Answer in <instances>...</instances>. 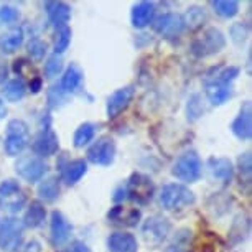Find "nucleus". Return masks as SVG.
Wrapping results in <instances>:
<instances>
[{"label": "nucleus", "mask_w": 252, "mask_h": 252, "mask_svg": "<svg viewBox=\"0 0 252 252\" xmlns=\"http://www.w3.org/2000/svg\"><path fill=\"white\" fill-rule=\"evenodd\" d=\"M185 25L189 27L191 30H196V28H201L206 22V12L201 7H191L188 8L187 15L183 17Z\"/></svg>", "instance_id": "nucleus-31"}, {"label": "nucleus", "mask_w": 252, "mask_h": 252, "mask_svg": "<svg viewBox=\"0 0 252 252\" xmlns=\"http://www.w3.org/2000/svg\"><path fill=\"white\" fill-rule=\"evenodd\" d=\"M237 76H239V68L237 66H218L213 68L211 73H208L204 83L211 81V83H222V84H232Z\"/></svg>", "instance_id": "nucleus-27"}, {"label": "nucleus", "mask_w": 252, "mask_h": 252, "mask_svg": "<svg viewBox=\"0 0 252 252\" xmlns=\"http://www.w3.org/2000/svg\"><path fill=\"white\" fill-rule=\"evenodd\" d=\"M152 27H154L155 33H158L160 36L166 38V40H173V38L182 36L183 32L187 30L183 17L172 12L157 17L154 23H152Z\"/></svg>", "instance_id": "nucleus-10"}, {"label": "nucleus", "mask_w": 252, "mask_h": 252, "mask_svg": "<svg viewBox=\"0 0 252 252\" xmlns=\"http://www.w3.org/2000/svg\"><path fill=\"white\" fill-rule=\"evenodd\" d=\"M134 94H135V91L132 86L121 88V89H117L116 93H112L111 96H109L107 104H106L107 117L116 119L121 116V114L129 107V104L132 102V99H134Z\"/></svg>", "instance_id": "nucleus-13"}, {"label": "nucleus", "mask_w": 252, "mask_h": 252, "mask_svg": "<svg viewBox=\"0 0 252 252\" xmlns=\"http://www.w3.org/2000/svg\"><path fill=\"white\" fill-rule=\"evenodd\" d=\"M61 193V178L60 177H48L38 187V198L45 203H53L58 199Z\"/></svg>", "instance_id": "nucleus-26"}, {"label": "nucleus", "mask_w": 252, "mask_h": 252, "mask_svg": "<svg viewBox=\"0 0 252 252\" xmlns=\"http://www.w3.org/2000/svg\"><path fill=\"white\" fill-rule=\"evenodd\" d=\"M28 88H30V93L32 94H38L43 89V79L40 78V76H35V78H32L30 84H28Z\"/></svg>", "instance_id": "nucleus-41"}, {"label": "nucleus", "mask_w": 252, "mask_h": 252, "mask_svg": "<svg viewBox=\"0 0 252 252\" xmlns=\"http://www.w3.org/2000/svg\"><path fill=\"white\" fill-rule=\"evenodd\" d=\"M15 172L18 177L22 180H25V182L36 183L45 178L46 172H48V165L35 155H25L17 160Z\"/></svg>", "instance_id": "nucleus-9"}, {"label": "nucleus", "mask_w": 252, "mask_h": 252, "mask_svg": "<svg viewBox=\"0 0 252 252\" xmlns=\"http://www.w3.org/2000/svg\"><path fill=\"white\" fill-rule=\"evenodd\" d=\"M7 78H8V66L7 63L0 61V84H5Z\"/></svg>", "instance_id": "nucleus-43"}, {"label": "nucleus", "mask_w": 252, "mask_h": 252, "mask_svg": "<svg viewBox=\"0 0 252 252\" xmlns=\"http://www.w3.org/2000/svg\"><path fill=\"white\" fill-rule=\"evenodd\" d=\"M170 229H172V224L166 218L155 215L150 216L149 220H145V222L142 224V236L147 244L152 246H158L165 241V237L168 236Z\"/></svg>", "instance_id": "nucleus-12"}, {"label": "nucleus", "mask_w": 252, "mask_h": 252, "mask_svg": "<svg viewBox=\"0 0 252 252\" xmlns=\"http://www.w3.org/2000/svg\"><path fill=\"white\" fill-rule=\"evenodd\" d=\"M71 232H73V226L69 224V221L66 220L63 213L53 211L51 213V221H50V241L55 247L63 246L66 241L69 239Z\"/></svg>", "instance_id": "nucleus-14"}, {"label": "nucleus", "mask_w": 252, "mask_h": 252, "mask_svg": "<svg viewBox=\"0 0 252 252\" xmlns=\"http://www.w3.org/2000/svg\"><path fill=\"white\" fill-rule=\"evenodd\" d=\"M109 221L117 222V224H126V226H135L140 221V211L137 208L124 209L122 206H116L109 211Z\"/></svg>", "instance_id": "nucleus-25"}, {"label": "nucleus", "mask_w": 252, "mask_h": 252, "mask_svg": "<svg viewBox=\"0 0 252 252\" xmlns=\"http://www.w3.org/2000/svg\"><path fill=\"white\" fill-rule=\"evenodd\" d=\"M30 145V127L22 119H12L7 124L3 149L8 157H18Z\"/></svg>", "instance_id": "nucleus-2"}, {"label": "nucleus", "mask_w": 252, "mask_h": 252, "mask_svg": "<svg viewBox=\"0 0 252 252\" xmlns=\"http://www.w3.org/2000/svg\"><path fill=\"white\" fill-rule=\"evenodd\" d=\"M204 109L199 102V96H193L189 97L188 101V109H187V114H188V121H196L199 116H203Z\"/></svg>", "instance_id": "nucleus-37"}, {"label": "nucleus", "mask_w": 252, "mask_h": 252, "mask_svg": "<svg viewBox=\"0 0 252 252\" xmlns=\"http://www.w3.org/2000/svg\"><path fill=\"white\" fill-rule=\"evenodd\" d=\"M27 64H28V63H27L25 60H17V61H15V73H17V74H22V73H23V68H25Z\"/></svg>", "instance_id": "nucleus-44"}, {"label": "nucleus", "mask_w": 252, "mask_h": 252, "mask_svg": "<svg viewBox=\"0 0 252 252\" xmlns=\"http://www.w3.org/2000/svg\"><path fill=\"white\" fill-rule=\"evenodd\" d=\"M116 142L111 137H101L88 149V160L94 165L109 166L116 160Z\"/></svg>", "instance_id": "nucleus-11"}, {"label": "nucleus", "mask_w": 252, "mask_h": 252, "mask_svg": "<svg viewBox=\"0 0 252 252\" xmlns=\"http://www.w3.org/2000/svg\"><path fill=\"white\" fill-rule=\"evenodd\" d=\"M23 242V224L17 218H3L0 221V249L15 252Z\"/></svg>", "instance_id": "nucleus-8"}, {"label": "nucleus", "mask_w": 252, "mask_h": 252, "mask_svg": "<svg viewBox=\"0 0 252 252\" xmlns=\"http://www.w3.org/2000/svg\"><path fill=\"white\" fill-rule=\"evenodd\" d=\"M7 116V107H5V104H3V101L0 99V119H3Z\"/></svg>", "instance_id": "nucleus-45"}, {"label": "nucleus", "mask_w": 252, "mask_h": 252, "mask_svg": "<svg viewBox=\"0 0 252 252\" xmlns=\"http://www.w3.org/2000/svg\"><path fill=\"white\" fill-rule=\"evenodd\" d=\"M226 46V36L220 28L209 27L198 38H194L191 43V53L198 58L216 55Z\"/></svg>", "instance_id": "nucleus-4"}, {"label": "nucleus", "mask_w": 252, "mask_h": 252, "mask_svg": "<svg viewBox=\"0 0 252 252\" xmlns=\"http://www.w3.org/2000/svg\"><path fill=\"white\" fill-rule=\"evenodd\" d=\"M237 166H239V172L242 177H249L251 175V168H252V163H251V154L249 152H246V154H242L239 157V160H237Z\"/></svg>", "instance_id": "nucleus-39"}, {"label": "nucleus", "mask_w": 252, "mask_h": 252, "mask_svg": "<svg viewBox=\"0 0 252 252\" xmlns=\"http://www.w3.org/2000/svg\"><path fill=\"white\" fill-rule=\"evenodd\" d=\"M61 71H63V60H61V56L58 55H53L50 56L48 60L45 61V78L46 79H53L56 76L61 74Z\"/></svg>", "instance_id": "nucleus-34"}, {"label": "nucleus", "mask_w": 252, "mask_h": 252, "mask_svg": "<svg viewBox=\"0 0 252 252\" xmlns=\"http://www.w3.org/2000/svg\"><path fill=\"white\" fill-rule=\"evenodd\" d=\"M32 149L35 152V157L38 158H45V157H53L60 150V140L55 130L51 129V117L46 114L41 119L40 130L32 144Z\"/></svg>", "instance_id": "nucleus-5"}, {"label": "nucleus", "mask_w": 252, "mask_h": 252, "mask_svg": "<svg viewBox=\"0 0 252 252\" xmlns=\"http://www.w3.org/2000/svg\"><path fill=\"white\" fill-rule=\"evenodd\" d=\"M168 252H185V251H182V249H177V247H175V249H172V251H168Z\"/></svg>", "instance_id": "nucleus-46"}, {"label": "nucleus", "mask_w": 252, "mask_h": 252, "mask_svg": "<svg viewBox=\"0 0 252 252\" xmlns=\"http://www.w3.org/2000/svg\"><path fill=\"white\" fill-rule=\"evenodd\" d=\"M27 204V194L15 180H5L0 183V208L12 215L20 213Z\"/></svg>", "instance_id": "nucleus-7"}, {"label": "nucleus", "mask_w": 252, "mask_h": 252, "mask_svg": "<svg viewBox=\"0 0 252 252\" xmlns=\"http://www.w3.org/2000/svg\"><path fill=\"white\" fill-rule=\"evenodd\" d=\"M88 173V161L84 158L66 160L61 163V178L66 185H76Z\"/></svg>", "instance_id": "nucleus-19"}, {"label": "nucleus", "mask_w": 252, "mask_h": 252, "mask_svg": "<svg viewBox=\"0 0 252 252\" xmlns=\"http://www.w3.org/2000/svg\"><path fill=\"white\" fill-rule=\"evenodd\" d=\"M61 252H93L89 249V246L83 241H73L71 244H68Z\"/></svg>", "instance_id": "nucleus-40"}, {"label": "nucleus", "mask_w": 252, "mask_h": 252, "mask_svg": "<svg viewBox=\"0 0 252 252\" xmlns=\"http://www.w3.org/2000/svg\"><path fill=\"white\" fill-rule=\"evenodd\" d=\"M46 220V208L41 201H32L28 204L25 216H23L22 224L23 227H30V229H36L45 222Z\"/></svg>", "instance_id": "nucleus-23"}, {"label": "nucleus", "mask_w": 252, "mask_h": 252, "mask_svg": "<svg viewBox=\"0 0 252 252\" xmlns=\"http://www.w3.org/2000/svg\"><path fill=\"white\" fill-rule=\"evenodd\" d=\"M23 41H25L23 28H12L0 36V51L5 55H12L23 45Z\"/></svg>", "instance_id": "nucleus-24"}, {"label": "nucleus", "mask_w": 252, "mask_h": 252, "mask_svg": "<svg viewBox=\"0 0 252 252\" xmlns=\"http://www.w3.org/2000/svg\"><path fill=\"white\" fill-rule=\"evenodd\" d=\"M107 249L109 252H137L139 251V242L135 236L130 232H112L107 237Z\"/></svg>", "instance_id": "nucleus-18"}, {"label": "nucleus", "mask_w": 252, "mask_h": 252, "mask_svg": "<svg viewBox=\"0 0 252 252\" xmlns=\"http://www.w3.org/2000/svg\"><path fill=\"white\" fill-rule=\"evenodd\" d=\"M45 10L48 15V22L56 30L68 27V22L71 20V7L64 2H46Z\"/></svg>", "instance_id": "nucleus-17"}, {"label": "nucleus", "mask_w": 252, "mask_h": 252, "mask_svg": "<svg viewBox=\"0 0 252 252\" xmlns=\"http://www.w3.org/2000/svg\"><path fill=\"white\" fill-rule=\"evenodd\" d=\"M20 18L17 8H13L10 5H3L0 7V22L2 23H15Z\"/></svg>", "instance_id": "nucleus-38"}, {"label": "nucleus", "mask_w": 252, "mask_h": 252, "mask_svg": "<svg viewBox=\"0 0 252 252\" xmlns=\"http://www.w3.org/2000/svg\"><path fill=\"white\" fill-rule=\"evenodd\" d=\"M249 32H251V28H249L247 23H244V22L234 23V25L231 27V30H229L231 40L234 41L236 45H242L247 40V36H249Z\"/></svg>", "instance_id": "nucleus-35"}, {"label": "nucleus", "mask_w": 252, "mask_h": 252, "mask_svg": "<svg viewBox=\"0 0 252 252\" xmlns=\"http://www.w3.org/2000/svg\"><path fill=\"white\" fill-rule=\"evenodd\" d=\"M83 79H84L83 69L76 63H71L68 68H66L63 78H61V83H60L61 91H63L66 96L76 93L81 88V84H83Z\"/></svg>", "instance_id": "nucleus-21"}, {"label": "nucleus", "mask_w": 252, "mask_h": 252, "mask_svg": "<svg viewBox=\"0 0 252 252\" xmlns=\"http://www.w3.org/2000/svg\"><path fill=\"white\" fill-rule=\"evenodd\" d=\"M213 8L222 18H232L239 13V2L236 0H215L211 2Z\"/></svg>", "instance_id": "nucleus-30"}, {"label": "nucleus", "mask_w": 252, "mask_h": 252, "mask_svg": "<svg viewBox=\"0 0 252 252\" xmlns=\"http://www.w3.org/2000/svg\"><path fill=\"white\" fill-rule=\"evenodd\" d=\"M122 196L121 199H132L137 204H147L154 198L155 187L150 177L144 173H132L127 180L126 187L121 188Z\"/></svg>", "instance_id": "nucleus-3"}, {"label": "nucleus", "mask_w": 252, "mask_h": 252, "mask_svg": "<svg viewBox=\"0 0 252 252\" xmlns=\"http://www.w3.org/2000/svg\"><path fill=\"white\" fill-rule=\"evenodd\" d=\"M204 93H206L208 101L213 106H222L232 97V84H222V83H204Z\"/></svg>", "instance_id": "nucleus-20"}, {"label": "nucleus", "mask_w": 252, "mask_h": 252, "mask_svg": "<svg viewBox=\"0 0 252 252\" xmlns=\"http://www.w3.org/2000/svg\"><path fill=\"white\" fill-rule=\"evenodd\" d=\"M160 204L166 211H178L191 206L196 201V196L188 187L182 183H166L160 189Z\"/></svg>", "instance_id": "nucleus-1"}, {"label": "nucleus", "mask_w": 252, "mask_h": 252, "mask_svg": "<svg viewBox=\"0 0 252 252\" xmlns=\"http://www.w3.org/2000/svg\"><path fill=\"white\" fill-rule=\"evenodd\" d=\"M231 130L239 140H251L252 137V111L251 102L246 101L241 106L239 114L231 124Z\"/></svg>", "instance_id": "nucleus-15"}, {"label": "nucleus", "mask_w": 252, "mask_h": 252, "mask_svg": "<svg viewBox=\"0 0 252 252\" xmlns=\"http://www.w3.org/2000/svg\"><path fill=\"white\" fill-rule=\"evenodd\" d=\"M22 252H41V244L38 241H30V242H27V246L23 247V251Z\"/></svg>", "instance_id": "nucleus-42"}, {"label": "nucleus", "mask_w": 252, "mask_h": 252, "mask_svg": "<svg viewBox=\"0 0 252 252\" xmlns=\"http://www.w3.org/2000/svg\"><path fill=\"white\" fill-rule=\"evenodd\" d=\"M2 94L3 97L7 99L8 102H18L25 97L27 94V84L25 81L17 78V79H10L3 84V89H2Z\"/></svg>", "instance_id": "nucleus-28"}, {"label": "nucleus", "mask_w": 252, "mask_h": 252, "mask_svg": "<svg viewBox=\"0 0 252 252\" xmlns=\"http://www.w3.org/2000/svg\"><path fill=\"white\" fill-rule=\"evenodd\" d=\"M27 51L33 61H41L48 53V45L41 38H32L27 45Z\"/></svg>", "instance_id": "nucleus-32"}, {"label": "nucleus", "mask_w": 252, "mask_h": 252, "mask_svg": "<svg viewBox=\"0 0 252 252\" xmlns=\"http://www.w3.org/2000/svg\"><path fill=\"white\" fill-rule=\"evenodd\" d=\"M71 43V30L68 27L61 28V30L56 32V38H55V55H63L66 50H68V46Z\"/></svg>", "instance_id": "nucleus-33"}, {"label": "nucleus", "mask_w": 252, "mask_h": 252, "mask_svg": "<svg viewBox=\"0 0 252 252\" xmlns=\"http://www.w3.org/2000/svg\"><path fill=\"white\" fill-rule=\"evenodd\" d=\"M96 124L93 122H84L76 129L74 132V137H73V144L76 149H83L84 145L91 144L94 135H96Z\"/></svg>", "instance_id": "nucleus-29"}, {"label": "nucleus", "mask_w": 252, "mask_h": 252, "mask_svg": "<svg viewBox=\"0 0 252 252\" xmlns=\"http://www.w3.org/2000/svg\"><path fill=\"white\" fill-rule=\"evenodd\" d=\"M208 172L213 180H218V182L227 185L232 180L234 168H232L229 158H224V157H211L208 160Z\"/></svg>", "instance_id": "nucleus-16"}, {"label": "nucleus", "mask_w": 252, "mask_h": 252, "mask_svg": "<svg viewBox=\"0 0 252 252\" xmlns=\"http://www.w3.org/2000/svg\"><path fill=\"white\" fill-rule=\"evenodd\" d=\"M64 101H66V94L61 91L60 84H55V86H51L50 91H48V106L51 109L60 107Z\"/></svg>", "instance_id": "nucleus-36"}, {"label": "nucleus", "mask_w": 252, "mask_h": 252, "mask_svg": "<svg viewBox=\"0 0 252 252\" xmlns=\"http://www.w3.org/2000/svg\"><path fill=\"white\" fill-rule=\"evenodd\" d=\"M154 17H155V5L152 2H139L137 5H134L130 13L132 25L135 28H144L147 25H150L154 22Z\"/></svg>", "instance_id": "nucleus-22"}, {"label": "nucleus", "mask_w": 252, "mask_h": 252, "mask_svg": "<svg viewBox=\"0 0 252 252\" xmlns=\"http://www.w3.org/2000/svg\"><path fill=\"white\" fill-rule=\"evenodd\" d=\"M172 173H173V177H177L180 180V182L194 183L201 178L203 161H201V158H199V155L196 154V152L188 150L175 160Z\"/></svg>", "instance_id": "nucleus-6"}]
</instances>
